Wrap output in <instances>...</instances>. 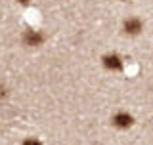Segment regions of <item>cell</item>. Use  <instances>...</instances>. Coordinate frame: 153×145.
<instances>
[{
    "label": "cell",
    "instance_id": "obj_1",
    "mask_svg": "<svg viewBox=\"0 0 153 145\" xmlns=\"http://www.w3.org/2000/svg\"><path fill=\"white\" fill-rule=\"evenodd\" d=\"M21 40H23V44L29 46V48H38V46H42V42L46 40V36H44V33H42V31H36V29H27V31L23 33Z\"/></svg>",
    "mask_w": 153,
    "mask_h": 145
},
{
    "label": "cell",
    "instance_id": "obj_2",
    "mask_svg": "<svg viewBox=\"0 0 153 145\" xmlns=\"http://www.w3.org/2000/svg\"><path fill=\"white\" fill-rule=\"evenodd\" d=\"M123 31H124V35H130V36H136V35H140V33L143 31V21L140 17H126L123 21Z\"/></svg>",
    "mask_w": 153,
    "mask_h": 145
},
{
    "label": "cell",
    "instance_id": "obj_3",
    "mask_svg": "<svg viewBox=\"0 0 153 145\" xmlns=\"http://www.w3.org/2000/svg\"><path fill=\"white\" fill-rule=\"evenodd\" d=\"M111 124L115 128H119V130H126V128H130L134 124V118H132L130 113H126V111H117V113L111 117Z\"/></svg>",
    "mask_w": 153,
    "mask_h": 145
},
{
    "label": "cell",
    "instance_id": "obj_4",
    "mask_svg": "<svg viewBox=\"0 0 153 145\" xmlns=\"http://www.w3.org/2000/svg\"><path fill=\"white\" fill-rule=\"evenodd\" d=\"M102 61H103V67L107 71H121L123 69V57L119 54H115V52L113 54H105Z\"/></svg>",
    "mask_w": 153,
    "mask_h": 145
},
{
    "label": "cell",
    "instance_id": "obj_5",
    "mask_svg": "<svg viewBox=\"0 0 153 145\" xmlns=\"http://www.w3.org/2000/svg\"><path fill=\"white\" fill-rule=\"evenodd\" d=\"M23 145H42V141L36 139V138H27L25 141H23Z\"/></svg>",
    "mask_w": 153,
    "mask_h": 145
},
{
    "label": "cell",
    "instance_id": "obj_6",
    "mask_svg": "<svg viewBox=\"0 0 153 145\" xmlns=\"http://www.w3.org/2000/svg\"><path fill=\"white\" fill-rule=\"evenodd\" d=\"M4 95H6V88H4V86H0V98H4Z\"/></svg>",
    "mask_w": 153,
    "mask_h": 145
},
{
    "label": "cell",
    "instance_id": "obj_7",
    "mask_svg": "<svg viewBox=\"0 0 153 145\" xmlns=\"http://www.w3.org/2000/svg\"><path fill=\"white\" fill-rule=\"evenodd\" d=\"M17 2H21V4H29L31 0H17Z\"/></svg>",
    "mask_w": 153,
    "mask_h": 145
}]
</instances>
